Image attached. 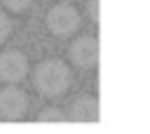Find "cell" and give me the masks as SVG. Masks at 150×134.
Masks as SVG:
<instances>
[{
	"instance_id": "cell-7",
	"label": "cell",
	"mask_w": 150,
	"mask_h": 134,
	"mask_svg": "<svg viewBox=\"0 0 150 134\" xmlns=\"http://www.w3.org/2000/svg\"><path fill=\"white\" fill-rule=\"evenodd\" d=\"M40 122H63L66 120V113L61 108H42L40 115H38Z\"/></svg>"
},
{
	"instance_id": "cell-2",
	"label": "cell",
	"mask_w": 150,
	"mask_h": 134,
	"mask_svg": "<svg viewBox=\"0 0 150 134\" xmlns=\"http://www.w3.org/2000/svg\"><path fill=\"white\" fill-rule=\"evenodd\" d=\"M77 26H80V14H77L75 7L66 5V2L52 7L49 14H47V28L59 38H66V35L75 33Z\"/></svg>"
},
{
	"instance_id": "cell-5",
	"label": "cell",
	"mask_w": 150,
	"mask_h": 134,
	"mask_svg": "<svg viewBox=\"0 0 150 134\" xmlns=\"http://www.w3.org/2000/svg\"><path fill=\"white\" fill-rule=\"evenodd\" d=\"M70 61L77 68H94L98 61V40L94 35L77 38L70 45Z\"/></svg>"
},
{
	"instance_id": "cell-9",
	"label": "cell",
	"mask_w": 150,
	"mask_h": 134,
	"mask_svg": "<svg viewBox=\"0 0 150 134\" xmlns=\"http://www.w3.org/2000/svg\"><path fill=\"white\" fill-rule=\"evenodd\" d=\"M9 33H12V21L5 12H0V42H5L9 38Z\"/></svg>"
},
{
	"instance_id": "cell-8",
	"label": "cell",
	"mask_w": 150,
	"mask_h": 134,
	"mask_svg": "<svg viewBox=\"0 0 150 134\" xmlns=\"http://www.w3.org/2000/svg\"><path fill=\"white\" fill-rule=\"evenodd\" d=\"M2 5L9 9V12H23L33 5V0H2Z\"/></svg>"
},
{
	"instance_id": "cell-10",
	"label": "cell",
	"mask_w": 150,
	"mask_h": 134,
	"mask_svg": "<svg viewBox=\"0 0 150 134\" xmlns=\"http://www.w3.org/2000/svg\"><path fill=\"white\" fill-rule=\"evenodd\" d=\"M87 9H89V19L96 24V21H98V0H89Z\"/></svg>"
},
{
	"instance_id": "cell-6",
	"label": "cell",
	"mask_w": 150,
	"mask_h": 134,
	"mask_svg": "<svg viewBox=\"0 0 150 134\" xmlns=\"http://www.w3.org/2000/svg\"><path fill=\"white\" fill-rule=\"evenodd\" d=\"M68 118L73 122H96L98 120V101L89 94L84 96H77L73 103H70V110H68Z\"/></svg>"
},
{
	"instance_id": "cell-4",
	"label": "cell",
	"mask_w": 150,
	"mask_h": 134,
	"mask_svg": "<svg viewBox=\"0 0 150 134\" xmlns=\"http://www.w3.org/2000/svg\"><path fill=\"white\" fill-rule=\"evenodd\" d=\"M26 108H28V99L19 87L7 85L5 89H0V118L2 120H21L26 115Z\"/></svg>"
},
{
	"instance_id": "cell-1",
	"label": "cell",
	"mask_w": 150,
	"mask_h": 134,
	"mask_svg": "<svg viewBox=\"0 0 150 134\" xmlns=\"http://www.w3.org/2000/svg\"><path fill=\"white\" fill-rule=\"evenodd\" d=\"M33 85L42 96H59L70 85V71L59 59H45L33 71Z\"/></svg>"
},
{
	"instance_id": "cell-3",
	"label": "cell",
	"mask_w": 150,
	"mask_h": 134,
	"mask_svg": "<svg viewBox=\"0 0 150 134\" xmlns=\"http://www.w3.org/2000/svg\"><path fill=\"white\" fill-rule=\"evenodd\" d=\"M28 75V59L16 52V49H5L0 52V80L2 82H19Z\"/></svg>"
}]
</instances>
